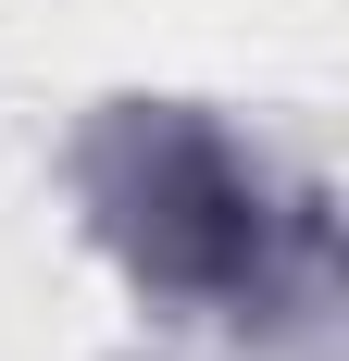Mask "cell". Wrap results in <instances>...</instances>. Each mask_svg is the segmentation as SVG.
I'll return each mask as SVG.
<instances>
[{
  "label": "cell",
  "mask_w": 349,
  "mask_h": 361,
  "mask_svg": "<svg viewBox=\"0 0 349 361\" xmlns=\"http://www.w3.org/2000/svg\"><path fill=\"white\" fill-rule=\"evenodd\" d=\"M138 250L150 274H174V287H237L249 250H262V212H249V187L225 175V149L200 137H162L138 175Z\"/></svg>",
  "instance_id": "cell-1"
}]
</instances>
